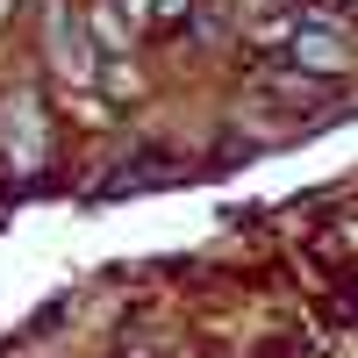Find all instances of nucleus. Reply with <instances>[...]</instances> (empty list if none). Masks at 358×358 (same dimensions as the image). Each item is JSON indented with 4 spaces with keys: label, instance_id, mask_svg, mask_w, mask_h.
I'll use <instances>...</instances> for the list:
<instances>
[{
    "label": "nucleus",
    "instance_id": "1",
    "mask_svg": "<svg viewBox=\"0 0 358 358\" xmlns=\"http://www.w3.org/2000/svg\"><path fill=\"white\" fill-rule=\"evenodd\" d=\"M43 50H50V72L65 79V86H94L101 43H94V29H86L65 0H50V8H43Z\"/></svg>",
    "mask_w": 358,
    "mask_h": 358
},
{
    "label": "nucleus",
    "instance_id": "2",
    "mask_svg": "<svg viewBox=\"0 0 358 358\" xmlns=\"http://www.w3.org/2000/svg\"><path fill=\"white\" fill-rule=\"evenodd\" d=\"M280 50H287V65H301V72H315V79H344V72L358 65V50L344 43L337 22H294L287 36H280Z\"/></svg>",
    "mask_w": 358,
    "mask_h": 358
},
{
    "label": "nucleus",
    "instance_id": "3",
    "mask_svg": "<svg viewBox=\"0 0 358 358\" xmlns=\"http://www.w3.org/2000/svg\"><path fill=\"white\" fill-rule=\"evenodd\" d=\"M50 151V129H43V108L29 94H8L0 101V158H8L15 172H36Z\"/></svg>",
    "mask_w": 358,
    "mask_h": 358
},
{
    "label": "nucleus",
    "instance_id": "4",
    "mask_svg": "<svg viewBox=\"0 0 358 358\" xmlns=\"http://www.w3.org/2000/svg\"><path fill=\"white\" fill-rule=\"evenodd\" d=\"M201 15V0H158V15H151V29H158V36H179V29H187Z\"/></svg>",
    "mask_w": 358,
    "mask_h": 358
},
{
    "label": "nucleus",
    "instance_id": "5",
    "mask_svg": "<svg viewBox=\"0 0 358 358\" xmlns=\"http://www.w3.org/2000/svg\"><path fill=\"white\" fill-rule=\"evenodd\" d=\"M122 358H172V351H122Z\"/></svg>",
    "mask_w": 358,
    "mask_h": 358
},
{
    "label": "nucleus",
    "instance_id": "6",
    "mask_svg": "<svg viewBox=\"0 0 358 358\" xmlns=\"http://www.w3.org/2000/svg\"><path fill=\"white\" fill-rule=\"evenodd\" d=\"M330 8H358V0H330Z\"/></svg>",
    "mask_w": 358,
    "mask_h": 358
}]
</instances>
